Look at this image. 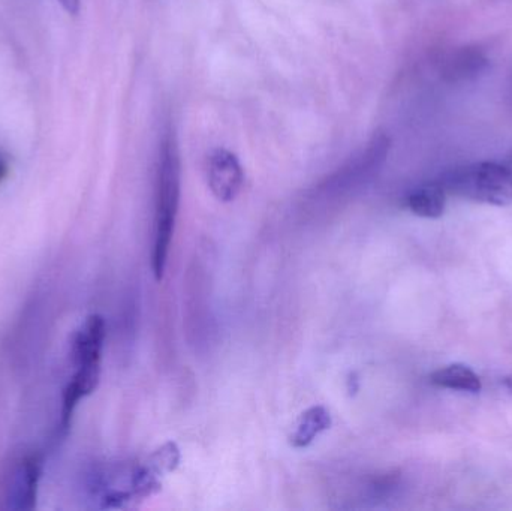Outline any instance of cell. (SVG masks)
I'll list each match as a JSON object with an SVG mask.
<instances>
[{
  "label": "cell",
  "mask_w": 512,
  "mask_h": 511,
  "mask_svg": "<svg viewBox=\"0 0 512 511\" xmlns=\"http://www.w3.org/2000/svg\"><path fill=\"white\" fill-rule=\"evenodd\" d=\"M39 477H41V461L36 456H27L17 471L9 507L14 510H33L36 506Z\"/></svg>",
  "instance_id": "5"
},
{
  "label": "cell",
  "mask_w": 512,
  "mask_h": 511,
  "mask_svg": "<svg viewBox=\"0 0 512 511\" xmlns=\"http://www.w3.org/2000/svg\"><path fill=\"white\" fill-rule=\"evenodd\" d=\"M11 173V158L8 153L0 147V183L6 180V177Z\"/></svg>",
  "instance_id": "11"
},
{
  "label": "cell",
  "mask_w": 512,
  "mask_h": 511,
  "mask_svg": "<svg viewBox=\"0 0 512 511\" xmlns=\"http://www.w3.org/2000/svg\"><path fill=\"white\" fill-rule=\"evenodd\" d=\"M445 191L492 206L512 204V171L498 162H477L457 168L441 183Z\"/></svg>",
  "instance_id": "2"
},
{
  "label": "cell",
  "mask_w": 512,
  "mask_h": 511,
  "mask_svg": "<svg viewBox=\"0 0 512 511\" xmlns=\"http://www.w3.org/2000/svg\"><path fill=\"white\" fill-rule=\"evenodd\" d=\"M504 383H505V386H507L508 389H510L512 392V378H505Z\"/></svg>",
  "instance_id": "13"
},
{
  "label": "cell",
  "mask_w": 512,
  "mask_h": 511,
  "mask_svg": "<svg viewBox=\"0 0 512 511\" xmlns=\"http://www.w3.org/2000/svg\"><path fill=\"white\" fill-rule=\"evenodd\" d=\"M68 14L77 15L80 12L81 0H56Z\"/></svg>",
  "instance_id": "12"
},
{
  "label": "cell",
  "mask_w": 512,
  "mask_h": 511,
  "mask_svg": "<svg viewBox=\"0 0 512 511\" xmlns=\"http://www.w3.org/2000/svg\"><path fill=\"white\" fill-rule=\"evenodd\" d=\"M179 462L180 452L176 444L167 443L150 456L147 464L158 476H161V474L171 473V471L176 470Z\"/></svg>",
  "instance_id": "10"
},
{
  "label": "cell",
  "mask_w": 512,
  "mask_h": 511,
  "mask_svg": "<svg viewBox=\"0 0 512 511\" xmlns=\"http://www.w3.org/2000/svg\"><path fill=\"white\" fill-rule=\"evenodd\" d=\"M331 416L327 408L312 407L304 411L295 425L294 434L291 435V444L295 449H304L310 446L322 432L330 429Z\"/></svg>",
  "instance_id": "7"
},
{
  "label": "cell",
  "mask_w": 512,
  "mask_h": 511,
  "mask_svg": "<svg viewBox=\"0 0 512 511\" xmlns=\"http://www.w3.org/2000/svg\"><path fill=\"white\" fill-rule=\"evenodd\" d=\"M180 203V161L173 141L162 146L156 179L155 245H153L152 267L156 281L164 278L170 254L171 240L176 227Z\"/></svg>",
  "instance_id": "1"
},
{
  "label": "cell",
  "mask_w": 512,
  "mask_h": 511,
  "mask_svg": "<svg viewBox=\"0 0 512 511\" xmlns=\"http://www.w3.org/2000/svg\"><path fill=\"white\" fill-rule=\"evenodd\" d=\"M245 183V173L239 158L227 149H216L209 158V186L222 203L239 197Z\"/></svg>",
  "instance_id": "4"
},
{
  "label": "cell",
  "mask_w": 512,
  "mask_h": 511,
  "mask_svg": "<svg viewBox=\"0 0 512 511\" xmlns=\"http://www.w3.org/2000/svg\"><path fill=\"white\" fill-rule=\"evenodd\" d=\"M487 60L480 53L474 51H462L454 57L453 62L448 65L447 74L454 80H465L468 77H474L481 69L486 66Z\"/></svg>",
  "instance_id": "9"
},
{
  "label": "cell",
  "mask_w": 512,
  "mask_h": 511,
  "mask_svg": "<svg viewBox=\"0 0 512 511\" xmlns=\"http://www.w3.org/2000/svg\"><path fill=\"white\" fill-rule=\"evenodd\" d=\"M447 204V191L441 183H429L412 191L406 198V206L420 218H441Z\"/></svg>",
  "instance_id": "6"
},
{
  "label": "cell",
  "mask_w": 512,
  "mask_h": 511,
  "mask_svg": "<svg viewBox=\"0 0 512 511\" xmlns=\"http://www.w3.org/2000/svg\"><path fill=\"white\" fill-rule=\"evenodd\" d=\"M430 383L441 389L457 392L480 393L483 389L480 377L465 365H450L430 375Z\"/></svg>",
  "instance_id": "8"
},
{
  "label": "cell",
  "mask_w": 512,
  "mask_h": 511,
  "mask_svg": "<svg viewBox=\"0 0 512 511\" xmlns=\"http://www.w3.org/2000/svg\"><path fill=\"white\" fill-rule=\"evenodd\" d=\"M105 335L107 332H105L104 318L101 315H90L74 339L72 356L77 368L75 374L99 381Z\"/></svg>",
  "instance_id": "3"
}]
</instances>
